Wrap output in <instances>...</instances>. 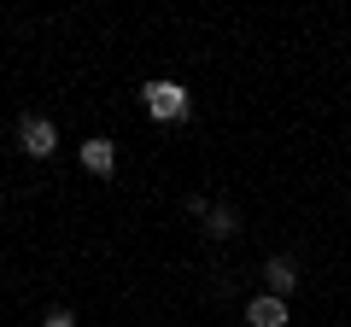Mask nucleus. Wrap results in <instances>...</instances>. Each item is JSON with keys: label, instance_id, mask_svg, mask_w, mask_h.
Wrapping results in <instances>:
<instances>
[{"label": "nucleus", "instance_id": "0eeeda50", "mask_svg": "<svg viewBox=\"0 0 351 327\" xmlns=\"http://www.w3.org/2000/svg\"><path fill=\"white\" fill-rule=\"evenodd\" d=\"M41 327H76V315L71 310H47V315H41Z\"/></svg>", "mask_w": 351, "mask_h": 327}, {"label": "nucleus", "instance_id": "f257e3e1", "mask_svg": "<svg viewBox=\"0 0 351 327\" xmlns=\"http://www.w3.org/2000/svg\"><path fill=\"white\" fill-rule=\"evenodd\" d=\"M141 105H147V117L152 123H188V112H193V94L182 88V82H147L141 88Z\"/></svg>", "mask_w": 351, "mask_h": 327}, {"label": "nucleus", "instance_id": "7ed1b4c3", "mask_svg": "<svg viewBox=\"0 0 351 327\" xmlns=\"http://www.w3.org/2000/svg\"><path fill=\"white\" fill-rule=\"evenodd\" d=\"M246 322H252V327H287V298H276V292H258V298L246 304Z\"/></svg>", "mask_w": 351, "mask_h": 327}, {"label": "nucleus", "instance_id": "f03ea898", "mask_svg": "<svg viewBox=\"0 0 351 327\" xmlns=\"http://www.w3.org/2000/svg\"><path fill=\"white\" fill-rule=\"evenodd\" d=\"M18 152H24V158H53V152H59V123L41 117V112H29L24 123H18Z\"/></svg>", "mask_w": 351, "mask_h": 327}, {"label": "nucleus", "instance_id": "20e7f679", "mask_svg": "<svg viewBox=\"0 0 351 327\" xmlns=\"http://www.w3.org/2000/svg\"><path fill=\"white\" fill-rule=\"evenodd\" d=\"M82 170H88V176H112V170H117V146L106 135L82 140Z\"/></svg>", "mask_w": 351, "mask_h": 327}, {"label": "nucleus", "instance_id": "39448f33", "mask_svg": "<svg viewBox=\"0 0 351 327\" xmlns=\"http://www.w3.org/2000/svg\"><path fill=\"white\" fill-rule=\"evenodd\" d=\"M263 287L276 292V298H287V292L299 287V263H293V257H269V263H263Z\"/></svg>", "mask_w": 351, "mask_h": 327}, {"label": "nucleus", "instance_id": "423d86ee", "mask_svg": "<svg viewBox=\"0 0 351 327\" xmlns=\"http://www.w3.org/2000/svg\"><path fill=\"white\" fill-rule=\"evenodd\" d=\"M205 234H211V239H234V234H240V211H234V205H211Z\"/></svg>", "mask_w": 351, "mask_h": 327}]
</instances>
